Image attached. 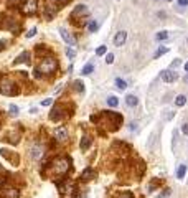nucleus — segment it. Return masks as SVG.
I'll use <instances>...</instances> for the list:
<instances>
[{
	"mask_svg": "<svg viewBox=\"0 0 188 198\" xmlns=\"http://www.w3.org/2000/svg\"><path fill=\"white\" fill-rule=\"evenodd\" d=\"M183 81H185V83H188V74H186L185 78H183Z\"/></svg>",
	"mask_w": 188,
	"mask_h": 198,
	"instance_id": "44",
	"label": "nucleus"
},
{
	"mask_svg": "<svg viewBox=\"0 0 188 198\" xmlns=\"http://www.w3.org/2000/svg\"><path fill=\"white\" fill-rule=\"evenodd\" d=\"M7 45H8V41L7 40H0V51H3V50L7 48Z\"/></svg>",
	"mask_w": 188,
	"mask_h": 198,
	"instance_id": "36",
	"label": "nucleus"
},
{
	"mask_svg": "<svg viewBox=\"0 0 188 198\" xmlns=\"http://www.w3.org/2000/svg\"><path fill=\"white\" fill-rule=\"evenodd\" d=\"M175 104L178 106V107H182V106L186 104V96H183V94H180V96H177L175 99Z\"/></svg>",
	"mask_w": 188,
	"mask_h": 198,
	"instance_id": "25",
	"label": "nucleus"
},
{
	"mask_svg": "<svg viewBox=\"0 0 188 198\" xmlns=\"http://www.w3.org/2000/svg\"><path fill=\"white\" fill-rule=\"evenodd\" d=\"M162 79L165 83H175L178 79V73L173 71V69H168V71H162Z\"/></svg>",
	"mask_w": 188,
	"mask_h": 198,
	"instance_id": "12",
	"label": "nucleus"
},
{
	"mask_svg": "<svg viewBox=\"0 0 188 198\" xmlns=\"http://www.w3.org/2000/svg\"><path fill=\"white\" fill-rule=\"evenodd\" d=\"M58 8L60 7H55V5H46L45 7V12H43V17L50 22V20H53L55 18V13L58 12Z\"/></svg>",
	"mask_w": 188,
	"mask_h": 198,
	"instance_id": "16",
	"label": "nucleus"
},
{
	"mask_svg": "<svg viewBox=\"0 0 188 198\" xmlns=\"http://www.w3.org/2000/svg\"><path fill=\"white\" fill-rule=\"evenodd\" d=\"M18 93H20L18 83H15L10 76L0 74V94H3V96H17Z\"/></svg>",
	"mask_w": 188,
	"mask_h": 198,
	"instance_id": "3",
	"label": "nucleus"
},
{
	"mask_svg": "<svg viewBox=\"0 0 188 198\" xmlns=\"http://www.w3.org/2000/svg\"><path fill=\"white\" fill-rule=\"evenodd\" d=\"M0 155H2V157H5L12 165H18V164H20V155L17 154V152L10 150V148H2V150H0Z\"/></svg>",
	"mask_w": 188,
	"mask_h": 198,
	"instance_id": "7",
	"label": "nucleus"
},
{
	"mask_svg": "<svg viewBox=\"0 0 188 198\" xmlns=\"http://www.w3.org/2000/svg\"><path fill=\"white\" fill-rule=\"evenodd\" d=\"M106 102H107V106H109V107H117V106H119V99H117L116 96H109Z\"/></svg>",
	"mask_w": 188,
	"mask_h": 198,
	"instance_id": "22",
	"label": "nucleus"
},
{
	"mask_svg": "<svg viewBox=\"0 0 188 198\" xmlns=\"http://www.w3.org/2000/svg\"><path fill=\"white\" fill-rule=\"evenodd\" d=\"M137 126H139L137 122H130V126H129V129H130V130H135V129H137Z\"/></svg>",
	"mask_w": 188,
	"mask_h": 198,
	"instance_id": "41",
	"label": "nucleus"
},
{
	"mask_svg": "<svg viewBox=\"0 0 188 198\" xmlns=\"http://www.w3.org/2000/svg\"><path fill=\"white\" fill-rule=\"evenodd\" d=\"M36 69L40 71V74H53L58 69V61L53 56H46V58H41L40 65L36 66Z\"/></svg>",
	"mask_w": 188,
	"mask_h": 198,
	"instance_id": "4",
	"label": "nucleus"
},
{
	"mask_svg": "<svg viewBox=\"0 0 188 198\" xmlns=\"http://www.w3.org/2000/svg\"><path fill=\"white\" fill-rule=\"evenodd\" d=\"M125 104H127L129 107H135V106L139 104V97L134 96V94H129V96L125 97Z\"/></svg>",
	"mask_w": 188,
	"mask_h": 198,
	"instance_id": "20",
	"label": "nucleus"
},
{
	"mask_svg": "<svg viewBox=\"0 0 188 198\" xmlns=\"http://www.w3.org/2000/svg\"><path fill=\"white\" fill-rule=\"evenodd\" d=\"M66 56H68L69 59H73V58H76V51L73 48H66Z\"/></svg>",
	"mask_w": 188,
	"mask_h": 198,
	"instance_id": "30",
	"label": "nucleus"
},
{
	"mask_svg": "<svg viewBox=\"0 0 188 198\" xmlns=\"http://www.w3.org/2000/svg\"><path fill=\"white\" fill-rule=\"evenodd\" d=\"M167 2H172V0H167Z\"/></svg>",
	"mask_w": 188,
	"mask_h": 198,
	"instance_id": "46",
	"label": "nucleus"
},
{
	"mask_svg": "<svg viewBox=\"0 0 188 198\" xmlns=\"http://www.w3.org/2000/svg\"><path fill=\"white\" fill-rule=\"evenodd\" d=\"M106 51H107V48L102 45V46H99V48L96 50V55H97V56H102V55H106Z\"/></svg>",
	"mask_w": 188,
	"mask_h": 198,
	"instance_id": "31",
	"label": "nucleus"
},
{
	"mask_svg": "<svg viewBox=\"0 0 188 198\" xmlns=\"http://www.w3.org/2000/svg\"><path fill=\"white\" fill-rule=\"evenodd\" d=\"M74 89L78 91V93H83V91H84V84H83V81H79V79L74 81Z\"/></svg>",
	"mask_w": 188,
	"mask_h": 198,
	"instance_id": "29",
	"label": "nucleus"
},
{
	"mask_svg": "<svg viewBox=\"0 0 188 198\" xmlns=\"http://www.w3.org/2000/svg\"><path fill=\"white\" fill-rule=\"evenodd\" d=\"M55 140L56 142H66L68 140V129L64 126H60L55 129Z\"/></svg>",
	"mask_w": 188,
	"mask_h": 198,
	"instance_id": "10",
	"label": "nucleus"
},
{
	"mask_svg": "<svg viewBox=\"0 0 188 198\" xmlns=\"http://www.w3.org/2000/svg\"><path fill=\"white\" fill-rule=\"evenodd\" d=\"M186 43H188V38H186Z\"/></svg>",
	"mask_w": 188,
	"mask_h": 198,
	"instance_id": "47",
	"label": "nucleus"
},
{
	"mask_svg": "<svg viewBox=\"0 0 188 198\" xmlns=\"http://www.w3.org/2000/svg\"><path fill=\"white\" fill-rule=\"evenodd\" d=\"M117 198H134V195H132L130 192H121L119 195H117Z\"/></svg>",
	"mask_w": 188,
	"mask_h": 198,
	"instance_id": "32",
	"label": "nucleus"
},
{
	"mask_svg": "<svg viewBox=\"0 0 188 198\" xmlns=\"http://www.w3.org/2000/svg\"><path fill=\"white\" fill-rule=\"evenodd\" d=\"M92 71H94V65H92V63H88V65H84V66H83V69H81L83 74H91Z\"/></svg>",
	"mask_w": 188,
	"mask_h": 198,
	"instance_id": "24",
	"label": "nucleus"
},
{
	"mask_svg": "<svg viewBox=\"0 0 188 198\" xmlns=\"http://www.w3.org/2000/svg\"><path fill=\"white\" fill-rule=\"evenodd\" d=\"M96 170H94L92 167H88V168H84L81 173V182H89V180H92V178H96Z\"/></svg>",
	"mask_w": 188,
	"mask_h": 198,
	"instance_id": "14",
	"label": "nucleus"
},
{
	"mask_svg": "<svg viewBox=\"0 0 188 198\" xmlns=\"http://www.w3.org/2000/svg\"><path fill=\"white\" fill-rule=\"evenodd\" d=\"M99 28V23L96 22V20H89V23H88V30L91 31V33H94V31Z\"/></svg>",
	"mask_w": 188,
	"mask_h": 198,
	"instance_id": "27",
	"label": "nucleus"
},
{
	"mask_svg": "<svg viewBox=\"0 0 188 198\" xmlns=\"http://www.w3.org/2000/svg\"><path fill=\"white\" fill-rule=\"evenodd\" d=\"M185 175H186V165H180L178 167V170H177V178L178 180H182V178H185Z\"/></svg>",
	"mask_w": 188,
	"mask_h": 198,
	"instance_id": "21",
	"label": "nucleus"
},
{
	"mask_svg": "<svg viewBox=\"0 0 188 198\" xmlns=\"http://www.w3.org/2000/svg\"><path fill=\"white\" fill-rule=\"evenodd\" d=\"M31 59V53L30 51H23L22 55H18L15 58V61H13V65H20V63H30Z\"/></svg>",
	"mask_w": 188,
	"mask_h": 198,
	"instance_id": "18",
	"label": "nucleus"
},
{
	"mask_svg": "<svg viewBox=\"0 0 188 198\" xmlns=\"http://www.w3.org/2000/svg\"><path fill=\"white\" fill-rule=\"evenodd\" d=\"M20 192L17 188H2L0 190V198H18Z\"/></svg>",
	"mask_w": 188,
	"mask_h": 198,
	"instance_id": "11",
	"label": "nucleus"
},
{
	"mask_svg": "<svg viewBox=\"0 0 188 198\" xmlns=\"http://www.w3.org/2000/svg\"><path fill=\"white\" fill-rule=\"evenodd\" d=\"M155 2H158V0H155Z\"/></svg>",
	"mask_w": 188,
	"mask_h": 198,
	"instance_id": "48",
	"label": "nucleus"
},
{
	"mask_svg": "<svg viewBox=\"0 0 188 198\" xmlns=\"http://www.w3.org/2000/svg\"><path fill=\"white\" fill-rule=\"evenodd\" d=\"M125 40H127V31L121 30L116 33V37H114V46H122L125 43Z\"/></svg>",
	"mask_w": 188,
	"mask_h": 198,
	"instance_id": "15",
	"label": "nucleus"
},
{
	"mask_svg": "<svg viewBox=\"0 0 188 198\" xmlns=\"http://www.w3.org/2000/svg\"><path fill=\"white\" fill-rule=\"evenodd\" d=\"M88 7L86 5H78V7H74V10L71 12V15H69V18L71 20H74V18H84V15H88Z\"/></svg>",
	"mask_w": 188,
	"mask_h": 198,
	"instance_id": "9",
	"label": "nucleus"
},
{
	"mask_svg": "<svg viewBox=\"0 0 188 198\" xmlns=\"http://www.w3.org/2000/svg\"><path fill=\"white\" fill-rule=\"evenodd\" d=\"M28 154H30V158L38 160V158L45 154V145L40 142V140H33V144L30 145V152H28Z\"/></svg>",
	"mask_w": 188,
	"mask_h": 198,
	"instance_id": "6",
	"label": "nucleus"
},
{
	"mask_svg": "<svg viewBox=\"0 0 188 198\" xmlns=\"http://www.w3.org/2000/svg\"><path fill=\"white\" fill-rule=\"evenodd\" d=\"M116 86L119 88L121 91H124L125 88H127V83H125V81L122 79V78H116Z\"/></svg>",
	"mask_w": 188,
	"mask_h": 198,
	"instance_id": "28",
	"label": "nucleus"
},
{
	"mask_svg": "<svg viewBox=\"0 0 188 198\" xmlns=\"http://www.w3.org/2000/svg\"><path fill=\"white\" fill-rule=\"evenodd\" d=\"M180 63H182V61H180V59H175V61H173V63H172V66H173V68H175V66H178V65H180Z\"/></svg>",
	"mask_w": 188,
	"mask_h": 198,
	"instance_id": "42",
	"label": "nucleus"
},
{
	"mask_svg": "<svg viewBox=\"0 0 188 198\" xmlns=\"http://www.w3.org/2000/svg\"><path fill=\"white\" fill-rule=\"evenodd\" d=\"M51 102H53V99H43V101H41V106H50Z\"/></svg>",
	"mask_w": 188,
	"mask_h": 198,
	"instance_id": "39",
	"label": "nucleus"
},
{
	"mask_svg": "<svg viewBox=\"0 0 188 198\" xmlns=\"http://www.w3.org/2000/svg\"><path fill=\"white\" fill-rule=\"evenodd\" d=\"M5 140L7 142H10V144H18L20 142V134H18V130H10V132H7L5 134Z\"/></svg>",
	"mask_w": 188,
	"mask_h": 198,
	"instance_id": "17",
	"label": "nucleus"
},
{
	"mask_svg": "<svg viewBox=\"0 0 188 198\" xmlns=\"http://www.w3.org/2000/svg\"><path fill=\"white\" fill-rule=\"evenodd\" d=\"M73 112H71V109H66V106L64 104H56L53 109H51V112H50V119L53 122H58V121H63L64 117H68V116H71Z\"/></svg>",
	"mask_w": 188,
	"mask_h": 198,
	"instance_id": "5",
	"label": "nucleus"
},
{
	"mask_svg": "<svg viewBox=\"0 0 188 198\" xmlns=\"http://www.w3.org/2000/svg\"><path fill=\"white\" fill-rule=\"evenodd\" d=\"M165 53H168V46H158V50L155 51V59H158L162 55H165Z\"/></svg>",
	"mask_w": 188,
	"mask_h": 198,
	"instance_id": "26",
	"label": "nucleus"
},
{
	"mask_svg": "<svg viewBox=\"0 0 188 198\" xmlns=\"http://www.w3.org/2000/svg\"><path fill=\"white\" fill-rule=\"evenodd\" d=\"M101 124L104 127H107L109 130H117L122 124V116L117 112H111V111H102L101 112Z\"/></svg>",
	"mask_w": 188,
	"mask_h": 198,
	"instance_id": "2",
	"label": "nucleus"
},
{
	"mask_svg": "<svg viewBox=\"0 0 188 198\" xmlns=\"http://www.w3.org/2000/svg\"><path fill=\"white\" fill-rule=\"evenodd\" d=\"M106 63H107V65H112V63H114V55H112V53H107V55H106Z\"/></svg>",
	"mask_w": 188,
	"mask_h": 198,
	"instance_id": "33",
	"label": "nucleus"
},
{
	"mask_svg": "<svg viewBox=\"0 0 188 198\" xmlns=\"http://www.w3.org/2000/svg\"><path fill=\"white\" fill-rule=\"evenodd\" d=\"M91 144H92V137L91 136H83V139H81V144H79V148H81L83 152H86L89 147H91Z\"/></svg>",
	"mask_w": 188,
	"mask_h": 198,
	"instance_id": "19",
	"label": "nucleus"
},
{
	"mask_svg": "<svg viewBox=\"0 0 188 198\" xmlns=\"http://www.w3.org/2000/svg\"><path fill=\"white\" fill-rule=\"evenodd\" d=\"M60 35H61V38H63V40H64L68 45H71V46H74V45H76V38L73 37V35L69 33L68 30H64L63 27L60 28Z\"/></svg>",
	"mask_w": 188,
	"mask_h": 198,
	"instance_id": "13",
	"label": "nucleus"
},
{
	"mask_svg": "<svg viewBox=\"0 0 188 198\" xmlns=\"http://www.w3.org/2000/svg\"><path fill=\"white\" fill-rule=\"evenodd\" d=\"M155 40H157V41H165V40H168V31H158V33H155Z\"/></svg>",
	"mask_w": 188,
	"mask_h": 198,
	"instance_id": "23",
	"label": "nucleus"
},
{
	"mask_svg": "<svg viewBox=\"0 0 188 198\" xmlns=\"http://www.w3.org/2000/svg\"><path fill=\"white\" fill-rule=\"evenodd\" d=\"M18 107H17V106L15 104H12V106H10V114H12V116H17V114H18Z\"/></svg>",
	"mask_w": 188,
	"mask_h": 198,
	"instance_id": "35",
	"label": "nucleus"
},
{
	"mask_svg": "<svg viewBox=\"0 0 188 198\" xmlns=\"http://www.w3.org/2000/svg\"><path fill=\"white\" fill-rule=\"evenodd\" d=\"M71 168V158L68 155H60V157L53 158L46 164L45 173L51 178H58V177H66Z\"/></svg>",
	"mask_w": 188,
	"mask_h": 198,
	"instance_id": "1",
	"label": "nucleus"
},
{
	"mask_svg": "<svg viewBox=\"0 0 188 198\" xmlns=\"http://www.w3.org/2000/svg\"><path fill=\"white\" fill-rule=\"evenodd\" d=\"M182 132L185 134V136H188V122H185V124L182 126Z\"/></svg>",
	"mask_w": 188,
	"mask_h": 198,
	"instance_id": "37",
	"label": "nucleus"
},
{
	"mask_svg": "<svg viewBox=\"0 0 188 198\" xmlns=\"http://www.w3.org/2000/svg\"><path fill=\"white\" fill-rule=\"evenodd\" d=\"M185 71L188 73V63H186V65H185Z\"/></svg>",
	"mask_w": 188,
	"mask_h": 198,
	"instance_id": "45",
	"label": "nucleus"
},
{
	"mask_svg": "<svg viewBox=\"0 0 188 198\" xmlns=\"http://www.w3.org/2000/svg\"><path fill=\"white\" fill-rule=\"evenodd\" d=\"M20 10H22V13H25V15H33L38 10V2L36 0H25Z\"/></svg>",
	"mask_w": 188,
	"mask_h": 198,
	"instance_id": "8",
	"label": "nucleus"
},
{
	"mask_svg": "<svg viewBox=\"0 0 188 198\" xmlns=\"http://www.w3.org/2000/svg\"><path fill=\"white\" fill-rule=\"evenodd\" d=\"M178 7H188V0H178Z\"/></svg>",
	"mask_w": 188,
	"mask_h": 198,
	"instance_id": "40",
	"label": "nucleus"
},
{
	"mask_svg": "<svg viewBox=\"0 0 188 198\" xmlns=\"http://www.w3.org/2000/svg\"><path fill=\"white\" fill-rule=\"evenodd\" d=\"M10 3H22V2H25V0H8Z\"/></svg>",
	"mask_w": 188,
	"mask_h": 198,
	"instance_id": "43",
	"label": "nucleus"
},
{
	"mask_svg": "<svg viewBox=\"0 0 188 198\" xmlns=\"http://www.w3.org/2000/svg\"><path fill=\"white\" fill-rule=\"evenodd\" d=\"M173 111H168V114H165V121H170V119H173Z\"/></svg>",
	"mask_w": 188,
	"mask_h": 198,
	"instance_id": "38",
	"label": "nucleus"
},
{
	"mask_svg": "<svg viewBox=\"0 0 188 198\" xmlns=\"http://www.w3.org/2000/svg\"><path fill=\"white\" fill-rule=\"evenodd\" d=\"M35 35H36V27L30 28V30H28V33H27L25 37H27V38H31V37H35Z\"/></svg>",
	"mask_w": 188,
	"mask_h": 198,
	"instance_id": "34",
	"label": "nucleus"
}]
</instances>
